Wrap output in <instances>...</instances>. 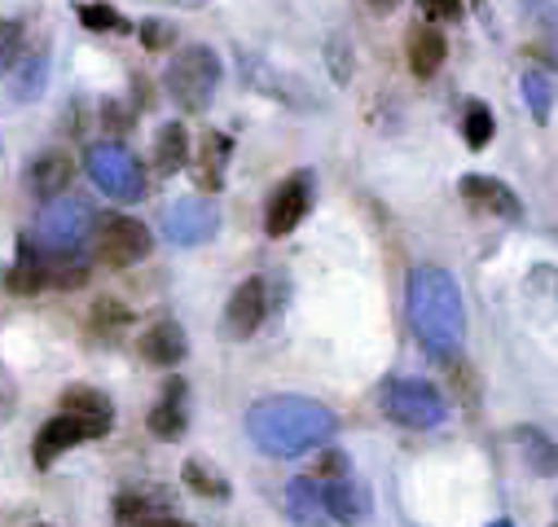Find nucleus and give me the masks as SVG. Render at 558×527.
Returning a JSON list of instances; mask_svg holds the SVG:
<instances>
[{
  "label": "nucleus",
  "mask_w": 558,
  "mask_h": 527,
  "mask_svg": "<svg viewBox=\"0 0 558 527\" xmlns=\"http://www.w3.org/2000/svg\"><path fill=\"white\" fill-rule=\"evenodd\" d=\"M62 409H71V414H84V418H93V422L114 427V405H110V395H106V391H97V387H88V382H75V387H66V391H62Z\"/></svg>",
  "instance_id": "393cba45"
},
{
  "label": "nucleus",
  "mask_w": 558,
  "mask_h": 527,
  "mask_svg": "<svg viewBox=\"0 0 558 527\" xmlns=\"http://www.w3.org/2000/svg\"><path fill=\"white\" fill-rule=\"evenodd\" d=\"M163 233H168L177 246H203V242L216 233V207L203 203V198H181V203L168 207Z\"/></svg>",
  "instance_id": "9b49d317"
},
{
  "label": "nucleus",
  "mask_w": 558,
  "mask_h": 527,
  "mask_svg": "<svg viewBox=\"0 0 558 527\" xmlns=\"http://www.w3.org/2000/svg\"><path fill=\"white\" fill-rule=\"evenodd\" d=\"M84 168H88L93 185H97L106 198H114V203H142V198H146L142 159H136L128 146H119V142H97V146H88Z\"/></svg>",
  "instance_id": "39448f33"
},
{
  "label": "nucleus",
  "mask_w": 558,
  "mask_h": 527,
  "mask_svg": "<svg viewBox=\"0 0 558 527\" xmlns=\"http://www.w3.org/2000/svg\"><path fill=\"white\" fill-rule=\"evenodd\" d=\"M493 527H514V523H506V518H497V523H493Z\"/></svg>",
  "instance_id": "ea45409f"
},
{
  "label": "nucleus",
  "mask_w": 558,
  "mask_h": 527,
  "mask_svg": "<svg viewBox=\"0 0 558 527\" xmlns=\"http://www.w3.org/2000/svg\"><path fill=\"white\" fill-rule=\"evenodd\" d=\"M36 527H49V523H36Z\"/></svg>",
  "instance_id": "79ce46f5"
},
{
  "label": "nucleus",
  "mask_w": 558,
  "mask_h": 527,
  "mask_svg": "<svg viewBox=\"0 0 558 527\" xmlns=\"http://www.w3.org/2000/svg\"><path fill=\"white\" fill-rule=\"evenodd\" d=\"M5 286L14 295H40V291H49V264H45L40 246L27 233L19 237V255H14V269L5 278Z\"/></svg>",
  "instance_id": "f3484780"
},
{
  "label": "nucleus",
  "mask_w": 558,
  "mask_h": 527,
  "mask_svg": "<svg viewBox=\"0 0 558 527\" xmlns=\"http://www.w3.org/2000/svg\"><path fill=\"white\" fill-rule=\"evenodd\" d=\"M128 321H132V312H128L123 304H114V299H101V304L93 308V330H110V334H114V330H123Z\"/></svg>",
  "instance_id": "473e14b6"
},
{
  "label": "nucleus",
  "mask_w": 558,
  "mask_h": 527,
  "mask_svg": "<svg viewBox=\"0 0 558 527\" xmlns=\"http://www.w3.org/2000/svg\"><path fill=\"white\" fill-rule=\"evenodd\" d=\"M264 312H268L264 278H246V282H242V286L229 295V304H225V321H220V334H225L229 343H246V339L259 330Z\"/></svg>",
  "instance_id": "9d476101"
},
{
  "label": "nucleus",
  "mask_w": 558,
  "mask_h": 527,
  "mask_svg": "<svg viewBox=\"0 0 558 527\" xmlns=\"http://www.w3.org/2000/svg\"><path fill=\"white\" fill-rule=\"evenodd\" d=\"M326 510H330L335 523L361 527L374 505H369V492H365L361 483H352V479H330V483H326Z\"/></svg>",
  "instance_id": "6ab92c4d"
},
{
  "label": "nucleus",
  "mask_w": 558,
  "mask_h": 527,
  "mask_svg": "<svg viewBox=\"0 0 558 527\" xmlns=\"http://www.w3.org/2000/svg\"><path fill=\"white\" fill-rule=\"evenodd\" d=\"M458 194H462L475 211H488V216H501V220H519V216H523L519 194H514L506 181H497V176H480V172H471V176H462Z\"/></svg>",
  "instance_id": "f8f14e48"
},
{
  "label": "nucleus",
  "mask_w": 558,
  "mask_h": 527,
  "mask_svg": "<svg viewBox=\"0 0 558 527\" xmlns=\"http://www.w3.org/2000/svg\"><path fill=\"white\" fill-rule=\"evenodd\" d=\"M317 479H348V453L317 449Z\"/></svg>",
  "instance_id": "72a5a7b5"
},
{
  "label": "nucleus",
  "mask_w": 558,
  "mask_h": 527,
  "mask_svg": "<svg viewBox=\"0 0 558 527\" xmlns=\"http://www.w3.org/2000/svg\"><path fill=\"white\" fill-rule=\"evenodd\" d=\"M110 436L106 422H93L84 414H71V409H58L40 431H36V444H32V457H36V470H49L66 449L84 444V440H101Z\"/></svg>",
  "instance_id": "6e6552de"
},
{
  "label": "nucleus",
  "mask_w": 558,
  "mask_h": 527,
  "mask_svg": "<svg viewBox=\"0 0 558 527\" xmlns=\"http://www.w3.org/2000/svg\"><path fill=\"white\" fill-rule=\"evenodd\" d=\"M365 5H369V14H391L400 0H365Z\"/></svg>",
  "instance_id": "58836bf2"
},
{
  "label": "nucleus",
  "mask_w": 558,
  "mask_h": 527,
  "mask_svg": "<svg viewBox=\"0 0 558 527\" xmlns=\"http://www.w3.org/2000/svg\"><path fill=\"white\" fill-rule=\"evenodd\" d=\"M168 510H172V497L159 492V488H132V492H123V497L114 501V514H119L123 523H146V518H159V514H168Z\"/></svg>",
  "instance_id": "4be33fe9"
},
{
  "label": "nucleus",
  "mask_w": 558,
  "mask_h": 527,
  "mask_svg": "<svg viewBox=\"0 0 558 527\" xmlns=\"http://www.w3.org/2000/svg\"><path fill=\"white\" fill-rule=\"evenodd\" d=\"M313 189H317V181H313L308 168H300L295 176H287L282 185L272 189L268 207H264V233H268V237L295 233V229L304 224V216L313 211Z\"/></svg>",
  "instance_id": "1a4fd4ad"
},
{
  "label": "nucleus",
  "mask_w": 558,
  "mask_h": 527,
  "mask_svg": "<svg viewBox=\"0 0 558 527\" xmlns=\"http://www.w3.org/2000/svg\"><path fill=\"white\" fill-rule=\"evenodd\" d=\"M97 216L84 198H71V194H58L45 203V211L36 216V224L27 229V237L40 246L45 264H58V259H75L84 255V242L93 233Z\"/></svg>",
  "instance_id": "7ed1b4c3"
},
{
  "label": "nucleus",
  "mask_w": 558,
  "mask_h": 527,
  "mask_svg": "<svg viewBox=\"0 0 558 527\" xmlns=\"http://www.w3.org/2000/svg\"><path fill=\"white\" fill-rule=\"evenodd\" d=\"M93 246H97V259L110 264V269H132V264H142L155 250V237H150V229L142 220L110 211V216H97Z\"/></svg>",
  "instance_id": "0eeeda50"
},
{
  "label": "nucleus",
  "mask_w": 558,
  "mask_h": 527,
  "mask_svg": "<svg viewBox=\"0 0 558 527\" xmlns=\"http://www.w3.org/2000/svg\"><path fill=\"white\" fill-rule=\"evenodd\" d=\"M246 436L268 457H304L339 436V418L308 395H264L246 409Z\"/></svg>",
  "instance_id": "f257e3e1"
},
{
  "label": "nucleus",
  "mask_w": 558,
  "mask_h": 527,
  "mask_svg": "<svg viewBox=\"0 0 558 527\" xmlns=\"http://www.w3.org/2000/svg\"><path fill=\"white\" fill-rule=\"evenodd\" d=\"M146 427H150V436H155V440H168V444H177V440L190 431V409H185V378H168V382H163V395H159V405L150 409Z\"/></svg>",
  "instance_id": "4468645a"
},
{
  "label": "nucleus",
  "mask_w": 558,
  "mask_h": 527,
  "mask_svg": "<svg viewBox=\"0 0 558 527\" xmlns=\"http://www.w3.org/2000/svg\"><path fill=\"white\" fill-rule=\"evenodd\" d=\"M326 53H330V71H335V79L348 84V75H352V53H343V40L335 36V40L326 45Z\"/></svg>",
  "instance_id": "c9c22d12"
},
{
  "label": "nucleus",
  "mask_w": 558,
  "mask_h": 527,
  "mask_svg": "<svg viewBox=\"0 0 558 527\" xmlns=\"http://www.w3.org/2000/svg\"><path fill=\"white\" fill-rule=\"evenodd\" d=\"M404 53H409V71H413L417 79H432V75L445 66V58H449V40H445V32H440L436 23L417 19V23L409 27Z\"/></svg>",
  "instance_id": "ddd939ff"
},
{
  "label": "nucleus",
  "mask_w": 558,
  "mask_h": 527,
  "mask_svg": "<svg viewBox=\"0 0 558 527\" xmlns=\"http://www.w3.org/2000/svg\"><path fill=\"white\" fill-rule=\"evenodd\" d=\"M66 185H71V159H66V155H58V150L40 155V159L27 168V189H32L40 203H49V198L66 194Z\"/></svg>",
  "instance_id": "aec40b11"
},
{
  "label": "nucleus",
  "mask_w": 558,
  "mask_h": 527,
  "mask_svg": "<svg viewBox=\"0 0 558 527\" xmlns=\"http://www.w3.org/2000/svg\"><path fill=\"white\" fill-rule=\"evenodd\" d=\"M523 10H532V14H536L545 27H549V32H558V14L549 10V0H523Z\"/></svg>",
  "instance_id": "e433bc0d"
},
{
  "label": "nucleus",
  "mask_w": 558,
  "mask_h": 527,
  "mask_svg": "<svg viewBox=\"0 0 558 527\" xmlns=\"http://www.w3.org/2000/svg\"><path fill=\"white\" fill-rule=\"evenodd\" d=\"M19 58H23V23L0 19V75H10Z\"/></svg>",
  "instance_id": "c756f323"
},
{
  "label": "nucleus",
  "mask_w": 558,
  "mask_h": 527,
  "mask_svg": "<svg viewBox=\"0 0 558 527\" xmlns=\"http://www.w3.org/2000/svg\"><path fill=\"white\" fill-rule=\"evenodd\" d=\"M493 132H497L493 110H488L484 101H471L466 114H462V137H466V146H471V150H484V146L493 142Z\"/></svg>",
  "instance_id": "cd10ccee"
},
{
  "label": "nucleus",
  "mask_w": 558,
  "mask_h": 527,
  "mask_svg": "<svg viewBox=\"0 0 558 527\" xmlns=\"http://www.w3.org/2000/svg\"><path fill=\"white\" fill-rule=\"evenodd\" d=\"M142 527H194V523H181V518H172V514H159V518H146Z\"/></svg>",
  "instance_id": "4c0bfd02"
},
{
  "label": "nucleus",
  "mask_w": 558,
  "mask_h": 527,
  "mask_svg": "<svg viewBox=\"0 0 558 527\" xmlns=\"http://www.w3.org/2000/svg\"><path fill=\"white\" fill-rule=\"evenodd\" d=\"M383 409L391 422H400L409 431H436L449 418L445 395L423 378H391L383 387Z\"/></svg>",
  "instance_id": "423d86ee"
},
{
  "label": "nucleus",
  "mask_w": 558,
  "mask_h": 527,
  "mask_svg": "<svg viewBox=\"0 0 558 527\" xmlns=\"http://www.w3.org/2000/svg\"><path fill=\"white\" fill-rule=\"evenodd\" d=\"M163 88H168V97H172L181 110H190V114L207 110L211 97H216V88H220V58H216L207 45H185V49H177V58H172L168 71H163Z\"/></svg>",
  "instance_id": "20e7f679"
},
{
  "label": "nucleus",
  "mask_w": 558,
  "mask_h": 527,
  "mask_svg": "<svg viewBox=\"0 0 558 527\" xmlns=\"http://www.w3.org/2000/svg\"><path fill=\"white\" fill-rule=\"evenodd\" d=\"M510 436H514V444L523 449L527 470H536V475H558V444H554L545 431H536V427H514Z\"/></svg>",
  "instance_id": "5701e85b"
},
{
  "label": "nucleus",
  "mask_w": 558,
  "mask_h": 527,
  "mask_svg": "<svg viewBox=\"0 0 558 527\" xmlns=\"http://www.w3.org/2000/svg\"><path fill=\"white\" fill-rule=\"evenodd\" d=\"M45 75H49V58L45 53H23L10 71V97L14 101H36L45 93Z\"/></svg>",
  "instance_id": "b1692460"
},
{
  "label": "nucleus",
  "mask_w": 558,
  "mask_h": 527,
  "mask_svg": "<svg viewBox=\"0 0 558 527\" xmlns=\"http://www.w3.org/2000/svg\"><path fill=\"white\" fill-rule=\"evenodd\" d=\"M181 479H185V488H194L198 497H216V501H229V479H225V475H216V470H211L207 462H198V457H190V462H185Z\"/></svg>",
  "instance_id": "bb28decb"
},
{
  "label": "nucleus",
  "mask_w": 558,
  "mask_h": 527,
  "mask_svg": "<svg viewBox=\"0 0 558 527\" xmlns=\"http://www.w3.org/2000/svg\"><path fill=\"white\" fill-rule=\"evenodd\" d=\"M136 36H142V45H146L150 53H159V49H168V45L177 40V27L163 23V19H146L142 27H136Z\"/></svg>",
  "instance_id": "2f4dec72"
},
{
  "label": "nucleus",
  "mask_w": 558,
  "mask_h": 527,
  "mask_svg": "<svg viewBox=\"0 0 558 527\" xmlns=\"http://www.w3.org/2000/svg\"><path fill=\"white\" fill-rule=\"evenodd\" d=\"M190 132H185V123H163L159 127V137H155V168H159V176H177L185 163H190Z\"/></svg>",
  "instance_id": "412c9836"
},
{
  "label": "nucleus",
  "mask_w": 558,
  "mask_h": 527,
  "mask_svg": "<svg viewBox=\"0 0 558 527\" xmlns=\"http://www.w3.org/2000/svg\"><path fill=\"white\" fill-rule=\"evenodd\" d=\"M80 23L88 32H132V23L114 5H80Z\"/></svg>",
  "instance_id": "c85d7f7f"
},
{
  "label": "nucleus",
  "mask_w": 558,
  "mask_h": 527,
  "mask_svg": "<svg viewBox=\"0 0 558 527\" xmlns=\"http://www.w3.org/2000/svg\"><path fill=\"white\" fill-rule=\"evenodd\" d=\"M471 5H484V0H471Z\"/></svg>",
  "instance_id": "a19ab883"
},
{
  "label": "nucleus",
  "mask_w": 558,
  "mask_h": 527,
  "mask_svg": "<svg viewBox=\"0 0 558 527\" xmlns=\"http://www.w3.org/2000/svg\"><path fill=\"white\" fill-rule=\"evenodd\" d=\"M519 93H523V101H527L532 119H536V123H549V110H554V88H549L545 71H523Z\"/></svg>",
  "instance_id": "a878e982"
},
{
  "label": "nucleus",
  "mask_w": 558,
  "mask_h": 527,
  "mask_svg": "<svg viewBox=\"0 0 558 527\" xmlns=\"http://www.w3.org/2000/svg\"><path fill=\"white\" fill-rule=\"evenodd\" d=\"M136 352H142V360L155 365V369H172V365H181L190 356V339H185V330L177 321H155L142 334V343H136Z\"/></svg>",
  "instance_id": "2eb2a0df"
},
{
  "label": "nucleus",
  "mask_w": 558,
  "mask_h": 527,
  "mask_svg": "<svg viewBox=\"0 0 558 527\" xmlns=\"http://www.w3.org/2000/svg\"><path fill=\"white\" fill-rule=\"evenodd\" d=\"M101 123H106L110 137H119V132H128V127H132V110H128V106H119V101H106V106H101Z\"/></svg>",
  "instance_id": "f704fd0d"
},
{
  "label": "nucleus",
  "mask_w": 558,
  "mask_h": 527,
  "mask_svg": "<svg viewBox=\"0 0 558 527\" xmlns=\"http://www.w3.org/2000/svg\"><path fill=\"white\" fill-rule=\"evenodd\" d=\"M233 159V142L225 137V132H207L203 146H198V159H194V181L198 189H225V168Z\"/></svg>",
  "instance_id": "a211bd4d"
},
{
  "label": "nucleus",
  "mask_w": 558,
  "mask_h": 527,
  "mask_svg": "<svg viewBox=\"0 0 558 527\" xmlns=\"http://www.w3.org/2000/svg\"><path fill=\"white\" fill-rule=\"evenodd\" d=\"M417 14H423L427 23H462L466 0H417Z\"/></svg>",
  "instance_id": "7c9ffc66"
},
{
  "label": "nucleus",
  "mask_w": 558,
  "mask_h": 527,
  "mask_svg": "<svg viewBox=\"0 0 558 527\" xmlns=\"http://www.w3.org/2000/svg\"><path fill=\"white\" fill-rule=\"evenodd\" d=\"M409 326L417 334V343L427 347L432 360H453L462 352L466 339V312H462V291L453 282V273L423 264V269L409 273Z\"/></svg>",
  "instance_id": "f03ea898"
},
{
  "label": "nucleus",
  "mask_w": 558,
  "mask_h": 527,
  "mask_svg": "<svg viewBox=\"0 0 558 527\" xmlns=\"http://www.w3.org/2000/svg\"><path fill=\"white\" fill-rule=\"evenodd\" d=\"M287 514H291L295 527H335V518L326 510V488L308 475L287 483Z\"/></svg>",
  "instance_id": "dca6fc26"
}]
</instances>
